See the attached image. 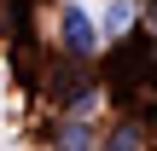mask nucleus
<instances>
[{"label":"nucleus","mask_w":157,"mask_h":151,"mask_svg":"<svg viewBox=\"0 0 157 151\" xmlns=\"http://www.w3.org/2000/svg\"><path fill=\"white\" fill-rule=\"evenodd\" d=\"M64 47H70L76 58L93 52V17H87L82 6H64Z\"/></svg>","instance_id":"nucleus-2"},{"label":"nucleus","mask_w":157,"mask_h":151,"mask_svg":"<svg viewBox=\"0 0 157 151\" xmlns=\"http://www.w3.org/2000/svg\"><path fill=\"white\" fill-rule=\"evenodd\" d=\"M128 23H134V6H128V0H117V6L105 12V29H117V35H122Z\"/></svg>","instance_id":"nucleus-4"},{"label":"nucleus","mask_w":157,"mask_h":151,"mask_svg":"<svg viewBox=\"0 0 157 151\" xmlns=\"http://www.w3.org/2000/svg\"><path fill=\"white\" fill-rule=\"evenodd\" d=\"M151 23H157V12H151Z\"/></svg>","instance_id":"nucleus-6"},{"label":"nucleus","mask_w":157,"mask_h":151,"mask_svg":"<svg viewBox=\"0 0 157 151\" xmlns=\"http://www.w3.org/2000/svg\"><path fill=\"white\" fill-rule=\"evenodd\" d=\"M105 151H134V128H117V134H111V145Z\"/></svg>","instance_id":"nucleus-5"},{"label":"nucleus","mask_w":157,"mask_h":151,"mask_svg":"<svg viewBox=\"0 0 157 151\" xmlns=\"http://www.w3.org/2000/svg\"><path fill=\"white\" fill-rule=\"evenodd\" d=\"M58 151H93V134H87L82 122H64V128H58Z\"/></svg>","instance_id":"nucleus-3"},{"label":"nucleus","mask_w":157,"mask_h":151,"mask_svg":"<svg viewBox=\"0 0 157 151\" xmlns=\"http://www.w3.org/2000/svg\"><path fill=\"white\" fill-rule=\"evenodd\" d=\"M111 87H117V105L151 111L157 105V41H128V52L111 64Z\"/></svg>","instance_id":"nucleus-1"}]
</instances>
